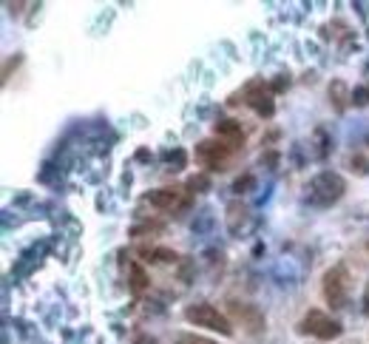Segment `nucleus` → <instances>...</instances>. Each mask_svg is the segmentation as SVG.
Masks as SVG:
<instances>
[{
    "label": "nucleus",
    "instance_id": "1",
    "mask_svg": "<svg viewBox=\"0 0 369 344\" xmlns=\"http://www.w3.org/2000/svg\"><path fill=\"white\" fill-rule=\"evenodd\" d=\"M344 191H347V182H344L341 174L335 171H321L310 179L307 185V199L315 205V208H330V205H335Z\"/></svg>",
    "mask_w": 369,
    "mask_h": 344
},
{
    "label": "nucleus",
    "instance_id": "2",
    "mask_svg": "<svg viewBox=\"0 0 369 344\" xmlns=\"http://www.w3.org/2000/svg\"><path fill=\"white\" fill-rule=\"evenodd\" d=\"M184 318L196 327H204V330H213V333H222V336H233V322L213 305L207 302H199V305H188L184 307Z\"/></svg>",
    "mask_w": 369,
    "mask_h": 344
},
{
    "label": "nucleus",
    "instance_id": "3",
    "mask_svg": "<svg viewBox=\"0 0 369 344\" xmlns=\"http://www.w3.org/2000/svg\"><path fill=\"white\" fill-rule=\"evenodd\" d=\"M242 97H244V103L259 114V117H273L275 114V91H273V85L270 83H264V80H250L247 85H244V91H242Z\"/></svg>",
    "mask_w": 369,
    "mask_h": 344
},
{
    "label": "nucleus",
    "instance_id": "4",
    "mask_svg": "<svg viewBox=\"0 0 369 344\" xmlns=\"http://www.w3.org/2000/svg\"><path fill=\"white\" fill-rule=\"evenodd\" d=\"M302 333L315 336V338H321V341H333V338H338V336L344 333V327H341L338 318H333L330 313L313 307V310H307L304 322H302Z\"/></svg>",
    "mask_w": 369,
    "mask_h": 344
},
{
    "label": "nucleus",
    "instance_id": "5",
    "mask_svg": "<svg viewBox=\"0 0 369 344\" xmlns=\"http://www.w3.org/2000/svg\"><path fill=\"white\" fill-rule=\"evenodd\" d=\"M321 290H324V299L333 307H344L350 296V273L344 265H335L324 273V282H321Z\"/></svg>",
    "mask_w": 369,
    "mask_h": 344
},
{
    "label": "nucleus",
    "instance_id": "6",
    "mask_svg": "<svg viewBox=\"0 0 369 344\" xmlns=\"http://www.w3.org/2000/svg\"><path fill=\"white\" fill-rule=\"evenodd\" d=\"M233 145H227L224 140H202L196 145V163L204 165L207 171H224L227 159L233 156Z\"/></svg>",
    "mask_w": 369,
    "mask_h": 344
},
{
    "label": "nucleus",
    "instance_id": "7",
    "mask_svg": "<svg viewBox=\"0 0 369 344\" xmlns=\"http://www.w3.org/2000/svg\"><path fill=\"white\" fill-rule=\"evenodd\" d=\"M145 202H151L154 208L159 211H182V208H188L191 205V191L188 188H179V185H171V188H156L151 194H145Z\"/></svg>",
    "mask_w": 369,
    "mask_h": 344
},
{
    "label": "nucleus",
    "instance_id": "8",
    "mask_svg": "<svg viewBox=\"0 0 369 344\" xmlns=\"http://www.w3.org/2000/svg\"><path fill=\"white\" fill-rule=\"evenodd\" d=\"M230 313H233V316L239 318V322H244L250 333H262V330H264V316L259 313V307L230 302Z\"/></svg>",
    "mask_w": 369,
    "mask_h": 344
},
{
    "label": "nucleus",
    "instance_id": "9",
    "mask_svg": "<svg viewBox=\"0 0 369 344\" xmlns=\"http://www.w3.org/2000/svg\"><path fill=\"white\" fill-rule=\"evenodd\" d=\"M213 134H216V140H224L227 145H233V148L244 145V128L236 120H219L213 125Z\"/></svg>",
    "mask_w": 369,
    "mask_h": 344
},
{
    "label": "nucleus",
    "instance_id": "10",
    "mask_svg": "<svg viewBox=\"0 0 369 344\" xmlns=\"http://www.w3.org/2000/svg\"><path fill=\"white\" fill-rule=\"evenodd\" d=\"M140 256L145 262H154V265H168V262H176L179 259L176 250H171V247H143Z\"/></svg>",
    "mask_w": 369,
    "mask_h": 344
},
{
    "label": "nucleus",
    "instance_id": "11",
    "mask_svg": "<svg viewBox=\"0 0 369 344\" xmlns=\"http://www.w3.org/2000/svg\"><path fill=\"white\" fill-rule=\"evenodd\" d=\"M128 287H131V293H145L148 290V273L136 262L128 265Z\"/></svg>",
    "mask_w": 369,
    "mask_h": 344
},
{
    "label": "nucleus",
    "instance_id": "12",
    "mask_svg": "<svg viewBox=\"0 0 369 344\" xmlns=\"http://www.w3.org/2000/svg\"><path fill=\"white\" fill-rule=\"evenodd\" d=\"M347 100H352V91H347V85H344L341 80H335L330 85V103L335 105V111H344L347 108Z\"/></svg>",
    "mask_w": 369,
    "mask_h": 344
},
{
    "label": "nucleus",
    "instance_id": "13",
    "mask_svg": "<svg viewBox=\"0 0 369 344\" xmlns=\"http://www.w3.org/2000/svg\"><path fill=\"white\" fill-rule=\"evenodd\" d=\"M176 344H219V341L204 338V336H196V333H179V336H176Z\"/></svg>",
    "mask_w": 369,
    "mask_h": 344
},
{
    "label": "nucleus",
    "instance_id": "14",
    "mask_svg": "<svg viewBox=\"0 0 369 344\" xmlns=\"http://www.w3.org/2000/svg\"><path fill=\"white\" fill-rule=\"evenodd\" d=\"M250 188H253V176H250V174H244V176H239V179L233 182V191H236V194H247Z\"/></svg>",
    "mask_w": 369,
    "mask_h": 344
},
{
    "label": "nucleus",
    "instance_id": "15",
    "mask_svg": "<svg viewBox=\"0 0 369 344\" xmlns=\"http://www.w3.org/2000/svg\"><path fill=\"white\" fill-rule=\"evenodd\" d=\"M352 103H355V105H369V88H363V85L355 88V91H352Z\"/></svg>",
    "mask_w": 369,
    "mask_h": 344
},
{
    "label": "nucleus",
    "instance_id": "16",
    "mask_svg": "<svg viewBox=\"0 0 369 344\" xmlns=\"http://www.w3.org/2000/svg\"><path fill=\"white\" fill-rule=\"evenodd\" d=\"M188 188H207V176H193L188 182Z\"/></svg>",
    "mask_w": 369,
    "mask_h": 344
},
{
    "label": "nucleus",
    "instance_id": "17",
    "mask_svg": "<svg viewBox=\"0 0 369 344\" xmlns=\"http://www.w3.org/2000/svg\"><path fill=\"white\" fill-rule=\"evenodd\" d=\"M361 305H363V313L369 316V282H366V287H363V299H361Z\"/></svg>",
    "mask_w": 369,
    "mask_h": 344
},
{
    "label": "nucleus",
    "instance_id": "18",
    "mask_svg": "<svg viewBox=\"0 0 369 344\" xmlns=\"http://www.w3.org/2000/svg\"><path fill=\"white\" fill-rule=\"evenodd\" d=\"M366 250H369V245H366Z\"/></svg>",
    "mask_w": 369,
    "mask_h": 344
}]
</instances>
